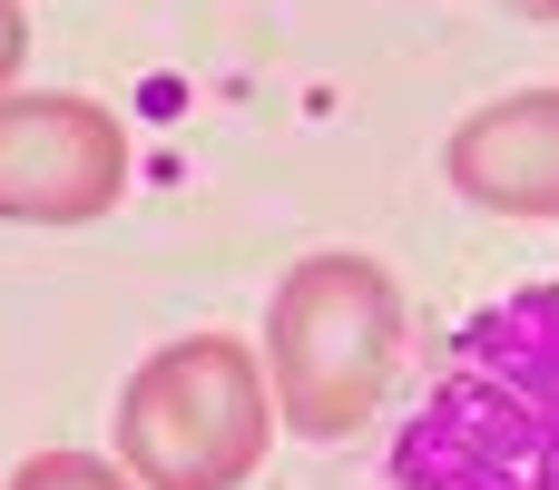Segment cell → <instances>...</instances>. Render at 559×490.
I'll return each mask as SVG.
<instances>
[{
  "mask_svg": "<svg viewBox=\"0 0 559 490\" xmlns=\"http://www.w3.org/2000/svg\"><path fill=\"white\" fill-rule=\"evenodd\" d=\"M393 363H403V285L373 255L324 246L265 295V383L295 442H354L383 413Z\"/></svg>",
  "mask_w": 559,
  "mask_h": 490,
  "instance_id": "7a4b0ae2",
  "label": "cell"
},
{
  "mask_svg": "<svg viewBox=\"0 0 559 490\" xmlns=\"http://www.w3.org/2000/svg\"><path fill=\"white\" fill-rule=\"evenodd\" d=\"M128 196V128L79 88L0 98V216L10 226H88Z\"/></svg>",
  "mask_w": 559,
  "mask_h": 490,
  "instance_id": "277c9868",
  "label": "cell"
},
{
  "mask_svg": "<svg viewBox=\"0 0 559 490\" xmlns=\"http://www.w3.org/2000/svg\"><path fill=\"white\" fill-rule=\"evenodd\" d=\"M403 490H559V285L481 304L432 363L403 452Z\"/></svg>",
  "mask_w": 559,
  "mask_h": 490,
  "instance_id": "6da1fadb",
  "label": "cell"
},
{
  "mask_svg": "<svg viewBox=\"0 0 559 490\" xmlns=\"http://www.w3.org/2000/svg\"><path fill=\"white\" fill-rule=\"evenodd\" d=\"M531 10H550V20H559V0H531Z\"/></svg>",
  "mask_w": 559,
  "mask_h": 490,
  "instance_id": "ba28073f",
  "label": "cell"
},
{
  "mask_svg": "<svg viewBox=\"0 0 559 490\" xmlns=\"http://www.w3.org/2000/svg\"><path fill=\"white\" fill-rule=\"evenodd\" d=\"M265 452L275 383L236 334H177L118 383V462L138 490H246Z\"/></svg>",
  "mask_w": 559,
  "mask_h": 490,
  "instance_id": "3957f363",
  "label": "cell"
},
{
  "mask_svg": "<svg viewBox=\"0 0 559 490\" xmlns=\"http://www.w3.org/2000/svg\"><path fill=\"white\" fill-rule=\"evenodd\" d=\"M442 177L491 216H559V88H511L472 108L442 147Z\"/></svg>",
  "mask_w": 559,
  "mask_h": 490,
  "instance_id": "5b68a950",
  "label": "cell"
},
{
  "mask_svg": "<svg viewBox=\"0 0 559 490\" xmlns=\"http://www.w3.org/2000/svg\"><path fill=\"white\" fill-rule=\"evenodd\" d=\"M20 59H29V20H20V0H0V98L20 79Z\"/></svg>",
  "mask_w": 559,
  "mask_h": 490,
  "instance_id": "52a82bcc",
  "label": "cell"
},
{
  "mask_svg": "<svg viewBox=\"0 0 559 490\" xmlns=\"http://www.w3.org/2000/svg\"><path fill=\"white\" fill-rule=\"evenodd\" d=\"M10 490H138V481H128V462H98V452H29Z\"/></svg>",
  "mask_w": 559,
  "mask_h": 490,
  "instance_id": "8992f818",
  "label": "cell"
}]
</instances>
